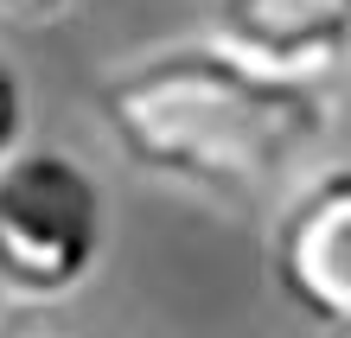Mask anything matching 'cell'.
<instances>
[{"label":"cell","instance_id":"cell-2","mask_svg":"<svg viewBox=\"0 0 351 338\" xmlns=\"http://www.w3.org/2000/svg\"><path fill=\"white\" fill-rule=\"evenodd\" d=\"M109 243V198L71 147H13L0 160V300L58 306L90 287Z\"/></svg>","mask_w":351,"mask_h":338},{"label":"cell","instance_id":"cell-1","mask_svg":"<svg viewBox=\"0 0 351 338\" xmlns=\"http://www.w3.org/2000/svg\"><path fill=\"white\" fill-rule=\"evenodd\" d=\"M96 115L134 173L223 210H268L332 134L326 77L275 71L217 32L109 64Z\"/></svg>","mask_w":351,"mask_h":338},{"label":"cell","instance_id":"cell-5","mask_svg":"<svg viewBox=\"0 0 351 338\" xmlns=\"http://www.w3.org/2000/svg\"><path fill=\"white\" fill-rule=\"evenodd\" d=\"M26 134V83H19V64L0 51V160L19 147Z\"/></svg>","mask_w":351,"mask_h":338},{"label":"cell","instance_id":"cell-6","mask_svg":"<svg viewBox=\"0 0 351 338\" xmlns=\"http://www.w3.org/2000/svg\"><path fill=\"white\" fill-rule=\"evenodd\" d=\"M7 13H58V7H71V0H0Z\"/></svg>","mask_w":351,"mask_h":338},{"label":"cell","instance_id":"cell-3","mask_svg":"<svg viewBox=\"0 0 351 338\" xmlns=\"http://www.w3.org/2000/svg\"><path fill=\"white\" fill-rule=\"evenodd\" d=\"M268 281L300 319L351 332V160L306 166L268 204Z\"/></svg>","mask_w":351,"mask_h":338},{"label":"cell","instance_id":"cell-4","mask_svg":"<svg viewBox=\"0 0 351 338\" xmlns=\"http://www.w3.org/2000/svg\"><path fill=\"white\" fill-rule=\"evenodd\" d=\"M217 38L294 77L351 64V0H217Z\"/></svg>","mask_w":351,"mask_h":338},{"label":"cell","instance_id":"cell-7","mask_svg":"<svg viewBox=\"0 0 351 338\" xmlns=\"http://www.w3.org/2000/svg\"><path fill=\"white\" fill-rule=\"evenodd\" d=\"M0 306H7V300H0Z\"/></svg>","mask_w":351,"mask_h":338}]
</instances>
